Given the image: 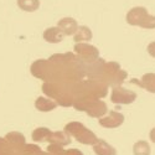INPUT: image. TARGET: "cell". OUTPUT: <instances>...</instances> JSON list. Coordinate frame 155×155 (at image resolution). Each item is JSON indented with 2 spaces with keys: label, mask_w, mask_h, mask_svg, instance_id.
I'll return each mask as SVG.
<instances>
[{
  "label": "cell",
  "mask_w": 155,
  "mask_h": 155,
  "mask_svg": "<svg viewBox=\"0 0 155 155\" xmlns=\"http://www.w3.org/2000/svg\"><path fill=\"white\" fill-rule=\"evenodd\" d=\"M66 130L72 135H74L76 139L82 144H96L98 140L97 137L91 130H88L87 128H84L80 123H70L66 127Z\"/></svg>",
  "instance_id": "6da1fadb"
},
{
  "label": "cell",
  "mask_w": 155,
  "mask_h": 155,
  "mask_svg": "<svg viewBox=\"0 0 155 155\" xmlns=\"http://www.w3.org/2000/svg\"><path fill=\"white\" fill-rule=\"evenodd\" d=\"M135 93L130 92V91H125V89H114V93H113V102H117V103H132L135 99Z\"/></svg>",
  "instance_id": "7a4b0ae2"
},
{
  "label": "cell",
  "mask_w": 155,
  "mask_h": 155,
  "mask_svg": "<svg viewBox=\"0 0 155 155\" xmlns=\"http://www.w3.org/2000/svg\"><path fill=\"white\" fill-rule=\"evenodd\" d=\"M124 120V117L120 114V113H115V112H112L108 118H103L99 120V123L102 125H104L106 128H115V127H119Z\"/></svg>",
  "instance_id": "3957f363"
},
{
  "label": "cell",
  "mask_w": 155,
  "mask_h": 155,
  "mask_svg": "<svg viewBox=\"0 0 155 155\" xmlns=\"http://www.w3.org/2000/svg\"><path fill=\"white\" fill-rule=\"evenodd\" d=\"M93 150L97 155H115L117 151L113 147H110L104 140H97V143L93 144Z\"/></svg>",
  "instance_id": "277c9868"
},
{
  "label": "cell",
  "mask_w": 155,
  "mask_h": 155,
  "mask_svg": "<svg viewBox=\"0 0 155 155\" xmlns=\"http://www.w3.org/2000/svg\"><path fill=\"white\" fill-rule=\"evenodd\" d=\"M133 154L134 155H150V147L147 141L140 140L134 144L133 148Z\"/></svg>",
  "instance_id": "5b68a950"
},
{
  "label": "cell",
  "mask_w": 155,
  "mask_h": 155,
  "mask_svg": "<svg viewBox=\"0 0 155 155\" xmlns=\"http://www.w3.org/2000/svg\"><path fill=\"white\" fill-rule=\"evenodd\" d=\"M51 133L50 130H47L46 128H40V129H37V130H35L34 133H32V139L34 140H37V141H41V140H44L45 138H50L51 137Z\"/></svg>",
  "instance_id": "8992f818"
},
{
  "label": "cell",
  "mask_w": 155,
  "mask_h": 155,
  "mask_svg": "<svg viewBox=\"0 0 155 155\" xmlns=\"http://www.w3.org/2000/svg\"><path fill=\"white\" fill-rule=\"evenodd\" d=\"M144 87L150 92H155V74H147L143 77Z\"/></svg>",
  "instance_id": "52a82bcc"
},
{
  "label": "cell",
  "mask_w": 155,
  "mask_h": 155,
  "mask_svg": "<svg viewBox=\"0 0 155 155\" xmlns=\"http://www.w3.org/2000/svg\"><path fill=\"white\" fill-rule=\"evenodd\" d=\"M36 106H37V108L40 110H51V109H54L55 103L51 102V101H45L44 98H40L37 101Z\"/></svg>",
  "instance_id": "ba28073f"
},
{
  "label": "cell",
  "mask_w": 155,
  "mask_h": 155,
  "mask_svg": "<svg viewBox=\"0 0 155 155\" xmlns=\"http://www.w3.org/2000/svg\"><path fill=\"white\" fill-rule=\"evenodd\" d=\"M45 38L50 42H58V41H61V35L58 32L55 34V30H50V31L45 32Z\"/></svg>",
  "instance_id": "9c48e42d"
},
{
  "label": "cell",
  "mask_w": 155,
  "mask_h": 155,
  "mask_svg": "<svg viewBox=\"0 0 155 155\" xmlns=\"http://www.w3.org/2000/svg\"><path fill=\"white\" fill-rule=\"evenodd\" d=\"M148 52H149L153 57H155V42H151V44L148 46Z\"/></svg>",
  "instance_id": "30bf717a"
},
{
  "label": "cell",
  "mask_w": 155,
  "mask_h": 155,
  "mask_svg": "<svg viewBox=\"0 0 155 155\" xmlns=\"http://www.w3.org/2000/svg\"><path fill=\"white\" fill-rule=\"evenodd\" d=\"M150 139H151L153 143H155V128L150 132Z\"/></svg>",
  "instance_id": "8fae6325"
}]
</instances>
